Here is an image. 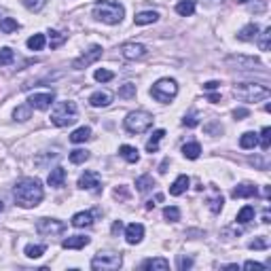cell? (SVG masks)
Here are the masks:
<instances>
[{
    "label": "cell",
    "instance_id": "b9f144b4",
    "mask_svg": "<svg viewBox=\"0 0 271 271\" xmlns=\"http://www.w3.org/2000/svg\"><path fill=\"white\" fill-rule=\"evenodd\" d=\"M269 45H271V28H265L261 32V41H258V47H261V51H269Z\"/></svg>",
    "mask_w": 271,
    "mask_h": 271
},
{
    "label": "cell",
    "instance_id": "8992f818",
    "mask_svg": "<svg viewBox=\"0 0 271 271\" xmlns=\"http://www.w3.org/2000/svg\"><path fill=\"white\" fill-rule=\"evenodd\" d=\"M150 96H152V100H157L161 104H168L178 96V83H176L174 79H159L157 83L152 85Z\"/></svg>",
    "mask_w": 271,
    "mask_h": 271
},
{
    "label": "cell",
    "instance_id": "d6a6232c",
    "mask_svg": "<svg viewBox=\"0 0 271 271\" xmlns=\"http://www.w3.org/2000/svg\"><path fill=\"white\" fill-rule=\"evenodd\" d=\"M250 220H254V208L252 206H244L238 212V222H242V225H248Z\"/></svg>",
    "mask_w": 271,
    "mask_h": 271
},
{
    "label": "cell",
    "instance_id": "ba28073f",
    "mask_svg": "<svg viewBox=\"0 0 271 271\" xmlns=\"http://www.w3.org/2000/svg\"><path fill=\"white\" fill-rule=\"evenodd\" d=\"M36 231L41 235H45V238H53V235H62L66 231V222L57 220V218H41L36 222Z\"/></svg>",
    "mask_w": 271,
    "mask_h": 271
},
{
    "label": "cell",
    "instance_id": "db71d44e",
    "mask_svg": "<svg viewBox=\"0 0 271 271\" xmlns=\"http://www.w3.org/2000/svg\"><path fill=\"white\" fill-rule=\"evenodd\" d=\"M114 197H127V191H125V188H117V191H114Z\"/></svg>",
    "mask_w": 271,
    "mask_h": 271
},
{
    "label": "cell",
    "instance_id": "484cf974",
    "mask_svg": "<svg viewBox=\"0 0 271 271\" xmlns=\"http://www.w3.org/2000/svg\"><path fill=\"white\" fill-rule=\"evenodd\" d=\"M119 155H121L127 163H138V159H140L138 148H136V146H129V144H123V146L119 148Z\"/></svg>",
    "mask_w": 271,
    "mask_h": 271
},
{
    "label": "cell",
    "instance_id": "2e32d148",
    "mask_svg": "<svg viewBox=\"0 0 271 271\" xmlns=\"http://www.w3.org/2000/svg\"><path fill=\"white\" fill-rule=\"evenodd\" d=\"M258 195V188L254 186V184H250V182H244V184H238L231 191V197H235V199H244V197H256Z\"/></svg>",
    "mask_w": 271,
    "mask_h": 271
},
{
    "label": "cell",
    "instance_id": "1f68e13d",
    "mask_svg": "<svg viewBox=\"0 0 271 271\" xmlns=\"http://www.w3.org/2000/svg\"><path fill=\"white\" fill-rule=\"evenodd\" d=\"M13 117H15V119L17 121H28L30 119V117H32V106L30 104H21V106H17V108H15V112H13Z\"/></svg>",
    "mask_w": 271,
    "mask_h": 271
},
{
    "label": "cell",
    "instance_id": "f5cc1de1",
    "mask_svg": "<svg viewBox=\"0 0 271 271\" xmlns=\"http://www.w3.org/2000/svg\"><path fill=\"white\" fill-rule=\"evenodd\" d=\"M121 229H123V222H121V220H117L114 225H112V233H119Z\"/></svg>",
    "mask_w": 271,
    "mask_h": 271
},
{
    "label": "cell",
    "instance_id": "5bb4252c",
    "mask_svg": "<svg viewBox=\"0 0 271 271\" xmlns=\"http://www.w3.org/2000/svg\"><path fill=\"white\" fill-rule=\"evenodd\" d=\"M110 102H112V93L104 91V89L93 91L89 96V104L93 106V108H106V106H110Z\"/></svg>",
    "mask_w": 271,
    "mask_h": 271
},
{
    "label": "cell",
    "instance_id": "3957f363",
    "mask_svg": "<svg viewBox=\"0 0 271 271\" xmlns=\"http://www.w3.org/2000/svg\"><path fill=\"white\" fill-rule=\"evenodd\" d=\"M51 123L55 127H66V125H72L76 121V104L74 102H57L51 110Z\"/></svg>",
    "mask_w": 271,
    "mask_h": 271
},
{
    "label": "cell",
    "instance_id": "681fc988",
    "mask_svg": "<svg viewBox=\"0 0 271 271\" xmlns=\"http://www.w3.org/2000/svg\"><path fill=\"white\" fill-rule=\"evenodd\" d=\"M244 269H254V271H263V269H265V265H261V263H254V261H246V263H244Z\"/></svg>",
    "mask_w": 271,
    "mask_h": 271
},
{
    "label": "cell",
    "instance_id": "4fadbf2b",
    "mask_svg": "<svg viewBox=\"0 0 271 271\" xmlns=\"http://www.w3.org/2000/svg\"><path fill=\"white\" fill-rule=\"evenodd\" d=\"M227 64L238 66L240 70H254V68H261V62L254 60V57H246V55H231Z\"/></svg>",
    "mask_w": 271,
    "mask_h": 271
},
{
    "label": "cell",
    "instance_id": "816d5d0a",
    "mask_svg": "<svg viewBox=\"0 0 271 271\" xmlns=\"http://www.w3.org/2000/svg\"><path fill=\"white\" fill-rule=\"evenodd\" d=\"M220 87V83H218V81H208V83L204 85V89L206 91H212V89H218Z\"/></svg>",
    "mask_w": 271,
    "mask_h": 271
},
{
    "label": "cell",
    "instance_id": "7a4b0ae2",
    "mask_svg": "<svg viewBox=\"0 0 271 271\" xmlns=\"http://www.w3.org/2000/svg\"><path fill=\"white\" fill-rule=\"evenodd\" d=\"M125 9L114 3V0H100V3L93 7V17L102 23H108V26H117V23L123 21Z\"/></svg>",
    "mask_w": 271,
    "mask_h": 271
},
{
    "label": "cell",
    "instance_id": "11a10c76",
    "mask_svg": "<svg viewBox=\"0 0 271 271\" xmlns=\"http://www.w3.org/2000/svg\"><path fill=\"white\" fill-rule=\"evenodd\" d=\"M208 100H210V102H218L220 96H218V93H214V96H208Z\"/></svg>",
    "mask_w": 271,
    "mask_h": 271
},
{
    "label": "cell",
    "instance_id": "836d02e7",
    "mask_svg": "<svg viewBox=\"0 0 271 271\" xmlns=\"http://www.w3.org/2000/svg\"><path fill=\"white\" fill-rule=\"evenodd\" d=\"M15 62V51L11 49V47H5V49H0V66H9Z\"/></svg>",
    "mask_w": 271,
    "mask_h": 271
},
{
    "label": "cell",
    "instance_id": "e0dca14e",
    "mask_svg": "<svg viewBox=\"0 0 271 271\" xmlns=\"http://www.w3.org/2000/svg\"><path fill=\"white\" fill-rule=\"evenodd\" d=\"M89 242L91 240L85 238V235H72V238H68V240L62 242V248H66V250H81V248H85Z\"/></svg>",
    "mask_w": 271,
    "mask_h": 271
},
{
    "label": "cell",
    "instance_id": "74e56055",
    "mask_svg": "<svg viewBox=\"0 0 271 271\" xmlns=\"http://www.w3.org/2000/svg\"><path fill=\"white\" fill-rule=\"evenodd\" d=\"M64 43H66V34L57 32V30H51L49 32V45H51V49H57V47L64 45Z\"/></svg>",
    "mask_w": 271,
    "mask_h": 271
},
{
    "label": "cell",
    "instance_id": "f907efd6",
    "mask_svg": "<svg viewBox=\"0 0 271 271\" xmlns=\"http://www.w3.org/2000/svg\"><path fill=\"white\" fill-rule=\"evenodd\" d=\"M248 114H250V110H248V108H235V110H233V117H235L238 121H240V119H244V117H248Z\"/></svg>",
    "mask_w": 271,
    "mask_h": 271
},
{
    "label": "cell",
    "instance_id": "d590c367",
    "mask_svg": "<svg viewBox=\"0 0 271 271\" xmlns=\"http://www.w3.org/2000/svg\"><path fill=\"white\" fill-rule=\"evenodd\" d=\"M45 250H47V246H43V244H30V246H26V256H30V258H41L43 254H45Z\"/></svg>",
    "mask_w": 271,
    "mask_h": 271
},
{
    "label": "cell",
    "instance_id": "9f6ffc18",
    "mask_svg": "<svg viewBox=\"0 0 271 271\" xmlns=\"http://www.w3.org/2000/svg\"><path fill=\"white\" fill-rule=\"evenodd\" d=\"M263 222H271V220H269V210H265V214H263Z\"/></svg>",
    "mask_w": 271,
    "mask_h": 271
},
{
    "label": "cell",
    "instance_id": "277c9868",
    "mask_svg": "<svg viewBox=\"0 0 271 271\" xmlns=\"http://www.w3.org/2000/svg\"><path fill=\"white\" fill-rule=\"evenodd\" d=\"M233 93L244 102H261L271 96V91L267 85H258V83H240L235 85Z\"/></svg>",
    "mask_w": 271,
    "mask_h": 271
},
{
    "label": "cell",
    "instance_id": "4316f807",
    "mask_svg": "<svg viewBox=\"0 0 271 271\" xmlns=\"http://www.w3.org/2000/svg\"><path fill=\"white\" fill-rule=\"evenodd\" d=\"M89 138H91V129L89 127H79V129H74V132L70 134V142L81 144V142H87Z\"/></svg>",
    "mask_w": 271,
    "mask_h": 271
},
{
    "label": "cell",
    "instance_id": "9a60e30c",
    "mask_svg": "<svg viewBox=\"0 0 271 271\" xmlns=\"http://www.w3.org/2000/svg\"><path fill=\"white\" fill-rule=\"evenodd\" d=\"M142 238H144V227L140 225V222H132V225H127V229H125V240H127V244H140L142 242Z\"/></svg>",
    "mask_w": 271,
    "mask_h": 271
},
{
    "label": "cell",
    "instance_id": "9c48e42d",
    "mask_svg": "<svg viewBox=\"0 0 271 271\" xmlns=\"http://www.w3.org/2000/svg\"><path fill=\"white\" fill-rule=\"evenodd\" d=\"M100 57H102V47H100V45H93L89 51H85L81 57H76V60L72 62V68H74V70H83V68L91 66V64H96Z\"/></svg>",
    "mask_w": 271,
    "mask_h": 271
},
{
    "label": "cell",
    "instance_id": "ab89813d",
    "mask_svg": "<svg viewBox=\"0 0 271 271\" xmlns=\"http://www.w3.org/2000/svg\"><path fill=\"white\" fill-rule=\"evenodd\" d=\"M119 98H123V100L136 98V85H134V83H125V85L119 89Z\"/></svg>",
    "mask_w": 271,
    "mask_h": 271
},
{
    "label": "cell",
    "instance_id": "d4e9b609",
    "mask_svg": "<svg viewBox=\"0 0 271 271\" xmlns=\"http://www.w3.org/2000/svg\"><path fill=\"white\" fill-rule=\"evenodd\" d=\"M163 138H166V129H155V132L150 134L148 142H146V150H148V152H157L159 142H161Z\"/></svg>",
    "mask_w": 271,
    "mask_h": 271
},
{
    "label": "cell",
    "instance_id": "d6986e66",
    "mask_svg": "<svg viewBox=\"0 0 271 271\" xmlns=\"http://www.w3.org/2000/svg\"><path fill=\"white\" fill-rule=\"evenodd\" d=\"M188 184H191V180H188V176H178V178L174 180V184L170 186V195H174V197H178V195H182V193H186V188H188Z\"/></svg>",
    "mask_w": 271,
    "mask_h": 271
},
{
    "label": "cell",
    "instance_id": "7402d4cb",
    "mask_svg": "<svg viewBox=\"0 0 271 271\" xmlns=\"http://www.w3.org/2000/svg\"><path fill=\"white\" fill-rule=\"evenodd\" d=\"M195 7H197V0H180V3L176 5V13L182 17H191L195 13Z\"/></svg>",
    "mask_w": 271,
    "mask_h": 271
},
{
    "label": "cell",
    "instance_id": "f546056e",
    "mask_svg": "<svg viewBox=\"0 0 271 271\" xmlns=\"http://www.w3.org/2000/svg\"><path fill=\"white\" fill-rule=\"evenodd\" d=\"M136 186H138V191L140 193H148L152 186H155V180H152V176L144 174V176H140V178L136 180Z\"/></svg>",
    "mask_w": 271,
    "mask_h": 271
},
{
    "label": "cell",
    "instance_id": "f1b7e54d",
    "mask_svg": "<svg viewBox=\"0 0 271 271\" xmlns=\"http://www.w3.org/2000/svg\"><path fill=\"white\" fill-rule=\"evenodd\" d=\"M182 155L186 159L195 161V159H199V155H202V146H199V142H188V144L182 146Z\"/></svg>",
    "mask_w": 271,
    "mask_h": 271
},
{
    "label": "cell",
    "instance_id": "60d3db41",
    "mask_svg": "<svg viewBox=\"0 0 271 271\" xmlns=\"http://www.w3.org/2000/svg\"><path fill=\"white\" fill-rule=\"evenodd\" d=\"M21 3H23V7H26L28 11H34V13H38V11L45 9L47 0H21Z\"/></svg>",
    "mask_w": 271,
    "mask_h": 271
},
{
    "label": "cell",
    "instance_id": "8d00e7d4",
    "mask_svg": "<svg viewBox=\"0 0 271 271\" xmlns=\"http://www.w3.org/2000/svg\"><path fill=\"white\" fill-rule=\"evenodd\" d=\"M87 159H89V152L85 148H76V150L70 152V161H72L74 166H79V163H85Z\"/></svg>",
    "mask_w": 271,
    "mask_h": 271
},
{
    "label": "cell",
    "instance_id": "ffe728a7",
    "mask_svg": "<svg viewBox=\"0 0 271 271\" xmlns=\"http://www.w3.org/2000/svg\"><path fill=\"white\" fill-rule=\"evenodd\" d=\"M72 225L76 229H83V227H91L93 225V214L91 212H76L72 216Z\"/></svg>",
    "mask_w": 271,
    "mask_h": 271
},
{
    "label": "cell",
    "instance_id": "e575fe53",
    "mask_svg": "<svg viewBox=\"0 0 271 271\" xmlns=\"http://www.w3.org/2000/svg\"><path fill=\"white\" fill-rule=\"evenodd\" d=\"M45 47V34H34V36L28 38V49L32 51H41Z\"/></svg>",
    "mask_w": 271,
    "mask_h": 271
},
{
    "label": "cell",
    "instance_id": "bcb514c9",
    "mask_svg": "<svg viewBox=\"0 0 271 271\" xmlns=\"http://www.w3.org/2000/svg\"><path fill=\"white\" fill-rule=\"evenodd\" d=\"M163 216H166L168 220H172V222H176V220H180V210L178 208H166L163 210Z\"/></svg>",
    "mask_w": 271,
    "mask_h": 271
},
{
    "label": "cell",
    "instance_id": "4dcf8cb0",
    "mask_svg": "<svg viewBox=\"0 0 271 271\" xmlns=\"http://www.w3.org/2000/svg\"><path fill=\"white\" fill-rule=\"evenodd\" d=\"M222 204H225V199H222V195L214 188V197H208V208L214 212V214H218V212L222 210Z\"/></svg>",
    "mask_w": 271,
    "mask_h": 271
},
{
    "label": "cell",
    "instance_id": "cb8c5ba5",
    "mask_svg": "<svg viewBox=\"0 0 271 271\" xmlns=\"http://www.w3.org/2000/svg\"><path fill=\"white\" fill-rule=\"evenodd\" d=\"M142 269H159V271H168L170 269V261L163 256H157V258H148V261L142 263Z\"/></svg>",
    "mask_w": 271,
    "mask_h": 271
},
{
    "label": "cell",
    "instance_id": "52a82bcc",
    "mask_svg": "<svg viewBox=\"0 0 271 271\" xmlns=\"http://www.w3.org/2000/svg\"><path fill=\"white\" fill-rule=\"evenodd\" d=\"M121 265H123L121 254H114V252H100L93 256V261H91V269H96V271H114Z\"/></svg>",
    "mask_w": 271,
    "mask_h": 271
},
{
    "label": "cell",
    "instance_id": "7c38bea8",
    "mask_svg": "<svg viewBox=\"0 0 271 271\" xmlns=\"http://www.w3.org/2000/svg\"><path fill=\"white\" fill-rule=\"evenodd\" d=\"M146 53H148V49L140 43H125L121 47V55L125 60H142V57H146Z\"/></svg>",
    "mask_w": 271,
    "mask_h": 271
},
{
    "label": "cell",
    "instance_id": "30bf717a",
    "mask_svg": "<svg viewBox=\"0 0 271 271\" xmlns=\"http://www.w3.org/2000/svg\"><path fill=\"white\" fill-rule=\"evenodd\" d=\"M79 186L83 188V191H91V193H100L102 191V178H100V174L98 172H85V174H81V178H79Z\"/></svg>",
    "mask_w": 271,
    "mask_h": 271
},
{
    "label": "cell",
    "instance_id": "44dd1931",
    "mask_svg": "<svg viewBox=\"0 0 271 271\" xmlns=\"http://www.w3.org/2000/svg\"><path fill=\"white\" fill-rule=\"evenodd\" d=\"M256 36H258V26H256V23H248V26H244L240 30V34H238V38L240 41H246V43L256 41Z\"/></svg>",
    "mask_w": 271,
    "mask_h": 271
},
{
    "label": "cell",
    "instance_id": "6da1fadb",
    "mask_svg": "<svg viewBox=\"0 0 271 271\" xmlns=\"http://www.w3.org/2000/svg\"><path fill=\"white\" fill-rule=\"evenodd\" d=\"M13 197H15L17 206H21V208H36L45 197L41 180L38 178H21L13 188Z\"/></svg>",
    "mask_w": 271,
    "mask_h": 271
},
{
    "label": "cell",
    "instance_id": "5b68a950",
    "mask_svg": "<svg viewBox=\"0 0 271 271\" xmlns=\"http://www.w3.org/2000/svg\"><path fill=\"white\" fill-rule=\"evenodd\" d=\"M123 125H125V129L129 134H144L152 125V114L146 112V110H134V112H129L125 117Z\"/></svg>",
    "mask_w": 271,
    "mask_h": 271
},
{
    "label": "cell",
    "instance_id": "8fae6325",
    "mask_svg": "<svg viewBox=\"0 0 271 271\" xmlns=\"http://www.w3.org/2000/svg\"><path fill=\"white\" fill-rule=\"evenodd\" d=\"M53 100H55L53 91H43V93H34V96H30L28 104L32 106V108H36V110H47V108H51Z\"/></svg>",
    "mask_w": 271,
    "mask_h": 271
},
{
    "label": "cell",
    "instance_id": "f6af8a7d",
    "mask_svg": "<svg viewBox=\"0 0 271 271\" xmlns=\"http://www.w3.org/2000/svg\"><path fill=\"white\" fill-rule=\"evenodd\" d=\"M250 248L252 250H267L269 248V240L265 238V235L263 238H256L254 242H250Z\"/></svg>",
    "mask_w": 271,
    "mask_h": 271
},
{
    "label": "cell",
    "instance_id": "603a6c76",
    "mask_svg": "<svg viewBox=\"0 0 271 271\" xmlns=\"http://www.w3.org/2000/svg\"><path fill=\"white\" fill-rule=\"evenodd\" d=\"M159 19V13L157 11H142V13H138L134 17L136 26H148V23H155Z\"/></svg>",
    "mask_w": 271,
    "mask_h": 271
},
{
    "label": "cell",
    "instance_id": "7dc6e473",
    "mask_svg": "<svg viewBox=\"0 0 271 271\" xmlns=\"http://www.w3.org/2000/svg\"><path fill=\"white\" fill-rule=\"evenodd\" d=\"M191 267H193V258H191V256H182V254H180V256H178V269H182V271H184V269H191Z\"/></svg>",
    "mask_w": 271,
    "mask_h": 271
},
{
    "label": "cell",
    "instance_id": "c3c4849f",
    "mask_svg": "<svg viewBox=\"0 0 271 271\" xmlns=\"http://www.w3.org/2000/svg\"><path fill=\"white\" fill-rule=\"evenodd\" d=\"M186 127H195L197 123H199V117H197V112H188L186 117H184V121H182Z\"/></svg>",
    "mask_w": 271,
    "mask_h": 271
},
{
    "label": "cell",
    "instance_id": "f35d334b",
    "mask_svg": "<svg viewBox=\"0 0 271 271\" xmlns=\"http://www.w3.org/2000/svg\"><path fill=\"white\" fill-rule=\"evenodd\" d=\"M19 28V23L15 19H11V17H5V19H0V30H3L5 34H11V32H15Z\"/></svg>",
    "mask_w": 271,
    "mask_h": 271
},
{
    "label": "cell",
    "instance_id": "83f0119b",
    "mask_svg": "<svg viewBox=\"0 0 271 271\" xmlns=\"http://www.w3.org/2000/svg\"><path fill=\"white\" fill-rule=\"evenodd\" d=\"M240 146L244 150H250V148H256L258 146V136L254 132H246L242 138H240Z\"/></svg>",
    "mask_w": 271,
    "mask_h": 271
},
{
    "label": "cell",
    "instance_id": "ee69618b",
    "mask_svg": "<svg viewBox=\"0 0 271 271\" xmlns=\"http://www.w3.org/2000/svg\"><path fill=\"white\" fill-rule=\"evenodd\" d=\"M96 81H100V83H108V81H112L114 79V74L110 72V70H106V68H100V70H96Z\"/></svg>",
    "mask_w": 271,
    "mask_h": 271
},
{
    "label": "cell",
    "instance_id": "7bdbcfd3",
    "mask_svg": "<svg viewBox=\"0 0 271 271\" xmlns=\"http://www.w3.org/2000/svg\"><path fill=\"white\" fill-rule=\"evenodd\" d=\"M261 148L263 150H269V146H271V127H263V132H261Z\"/></svg>",
    "mask_w": 271,
    "mask_h": 271
},
{
    "label": "cell",
    "instance_id": "ac0fdd59",
    "mask_svg": "<svg viewBox=\"0 0 271 271\" xmlns=\"http://www.w3.org/2000/svg\"><path fill=\"white\" fill-rule=\"evenodd\" d=\"M47 182H49V186H55V188L64 186V182H66V170L60 168V166L53 168L51 174H49V178H47Z\"/></svg>",
    "mask_w": 271,
    "mask_h": 271
}]
</instances>
